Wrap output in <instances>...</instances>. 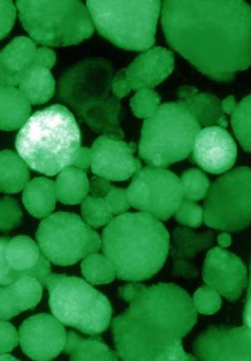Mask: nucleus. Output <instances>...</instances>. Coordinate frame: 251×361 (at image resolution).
I'll list each match as a JSON object with an SVG mask.
<instances>
[{
  "instance_id": "obj_17",
  "label": "nucleus",
  "mask_w": 251,
  "mask_h": 361,
  "mask_svg": "<svg viewBox=\"0 0 251 361\" xmlns=\"http://www.w3.org/2000/svg\"><path fill=\"white\" fill-rule=\"evenodd\" d=\"M174 69L173 52L161 47L143 51L134 60L126 75L131 90L153 89L169 78Z\"/></svg>"
},
{
  "instance_id": "obj_3",
  "label": "nucleus",
  "mask_w": 251,
  "mask_h": 361,
  "mask_svg": "<svg viewBox=\"0 0 251 361\" xmlns=\"http://www.w3.org/2000/svg\"><path fill=\"white\" fill-rule=\"evenodd\" d=\"M101 249L118 279L139 283L164 267L169 234L160 219L144 212L118 215L104 228Z\"/></svg>"
},
{
  "instance_id": "obj_4",
  "label": "nucleus",
  "mask_w": 251,
  "mask_h": 361,
  "mask_svg": "<svg viewBox=\"0 0 251 361\" xmlns=\"http://www.w3.org/2000/svg\"><path fill=\"white\" fill-rule=\"evenodd\" d=\"M114 68L103 57L79 61L61 75L57 97L98 133L122 140L121 100L112 94Z\"/></svg>"
},
{
  "instance_id": "obj_35",
  "label": "nucleus",
  "mask_w": 251,
  "mask_h": 361,
  "mask_svg": "<svg viewBox=\"0 0 251 361\" xmlns=\"http://www.w3.org/2000/svg\"><path fill=\"white\" fill-rule=\"evenodd\" d=\"M104 199L108 202L113 215L116 216L125 214L130 209L126 189L114 187Z\"/></svg>"
},
{
  "instance_id": "obj_6",
  "label": "nucleus",
  "mask_w": 251,
  "mask_h": 361,
  "mask_svg": "<svg viewBox=\"0 0 251 361\" xmlns=\"http://www.w3.org/2000/svg\"><path fill=\"white\" fill-rule=\"evenodd\" d=\"M16 7L23 28L44 47L78 45L94 33L89 10L80 0H18Z\"/></svg>"
},
{
  "instance_id": "obj_7",
  "label": "nucleus",
  "mask_w": 251,
  "mask_h": 361,
  "mask_svg": "<svg viewBox=\"0 0 251 361\" xmlns=\"http://www.w3.org/2000/svg\"><path fill=\"white\" fill-rule=\"evenodd\" d=\"M92 22L101 37L122 49L145 51L155 44L161 1L88 0Z\"/></svg>"
},
{
  "instance_id": "obj_31",
  "label": "nucleus",
  "mask_w": 251,
  "mask_h": 361,
  "mask_svg": "<svg viewBox=\"0 0 251 361\" xmlns=\"http://www.w3.org/2000/svg\"><path fill=\"white\" fill-rule=\"evenodd\" d=\"M184 200L196 202L208 195L210 180L207 176L199 169H189L181 176Z\"/></svg>"
},
{
  "instance_id": "obj_1",
  "label": "nucleus",
  "mask_w": 251,
  "mask_h": 361,
  "mask_svg": "<svg viewBox=\"0 0 251 361\" xmlns=\"http://www.w3.org/2000/svg\"><path fill=\"white\" fill-rule=\"evenodd\" d=\"M167 42L214 81L231 82L251 66V7L240 0L162 2Z\"/></svg>"
},
{
  "instance_id": "obj_33",
  "label": "nucleus",
  "mask_w": 251,
  "mask_h": 361,
  "mask_svg": "<svg viewBox=\"0 0 251 361\" xmlns=\"http://www.w3.org/2000/svg\"><path fill=\"white\" fill-rule=\"evenodd\" d=\"M22 211L18 202L10 197L1 200V231L8 233L21 222Z\"/></svg>"
},
{
  "instance_id": "obj_23",
  "label": "nucleus",
  "mask_w": 251,
  "mask_h": 361,
  "mask_svg": "<svg viewBox=\"0 0 251 361\" xmlns=\"http://www.w3.org/2000/svg\"><path fill=\"white\" fill-rule=\"evenodd\" d=\"M1 118L4 131L20 129L30 117L32 104L18 87H1Z\"/></svg>"
},
{
  "instance_id": "obj_16",
  "label": "nucleus",
  "mask_w": 251,
  "mask_h": 361,
  "mask_svg": "<svg viewBox=\"0 0 251 361\" xmlns=\"http://www.w3.org/2000/svg\"><path fill=\"white\" fill-rule=\"evenodd\" d=\"M191 155L193 162L207 173L222 174L235 165L237 147L224 128L205 127L198 134Z\"/></svg>"
},
{
  "instance_id": "obj_24",
  "label": "nucleus",
  "mask_w": 251,
  "mask_h": 361,
  "mask_svg": "<svg viewBox=\"0 0 251 361\" xmlns=\"http://www.w3.org/2000/svg\"><path fill=\"white\" fill-rule=\"evenodd\" d=\"M70 360H118L116 352L105 345L98 336L84 338L74 331L67 334L64 349Z\"/></svg>"
},
{
  "instance_id": "obj_41",
  "label": "nucleus",
  "mask_w": 251,
  "mask_h": 361,
  "mask_svg": "<svg viewBox=\"0 0 251 361\" xmlns=\"http://www.w3.org/2000/svg\"><path fill=\"white\" fill-rule=\"evenodd\" d=\"M92 151L91 148L81 147L75 156L72 164L70 166L76 169L86 171L91 166Z\"/></svg>"
},
{
  "instance_id": "obj_43",
  "label": "nucleus",
  "mask_w": 251,
  "mask_h": 361,
  "mask_svg": "<svg viewBox=\"0 0 251 361\" xmlns=\"http://www.w3.org/2000/svg\"><path fill=\"white\" fill-rule=\"evenodd\" d=\"M237 104L234 96L228 97V98L221 101L223 112L226 114H232L235 112Z\"/></svg>"
},
{
  "instance_id": "obj_40",
  "label": "nucleus",
  "mask_w": 251,
  "mask_h": 361,
  "mask_svg": "<svg viewBox=\"0 0 251 361\" xmlns=\"http://www.w3.org/2000/svg\"><path fill=\"white\" fill-rule=\"evenodd\" d=\"M114 188L110 180L101 177L92 178L90 180V195L95 197H105Z\"/></svg>"
},
{
  "instance_id": "obj_10",
  "label": "nucleus",
  "mask_w": 251,
  "mask_h": 361,
  "mask_svg": "<svg viewBox=\"0 0 251 361\" xmlns=\"http://www.w3.org/2000/svg\"><path fill=\"white\" fill-rule=\"evenodd\" d=\"M37 240L39 249L56 266L75 265L101 248V238L79 215L57 212L39 224Z\"/></svg>"
},
{
  "instance_id": "obj_30",
  "label": "nucleus",
  "mask_w": 251,
  "mask_h": 361,
  "mask_svg": "<svg viewBox=\"0 0 251 361\" xmlns=\"http://www.w3.org/2000/svg\"><path fill=\"white\" fill-rule=\"evenodd\" d=\"M84 220L91 228L107 226L114 219L111 208L104 197L87 196L82 202Z\"/></svg>"
},
{
  "instance_id": "obj_42",
  "label": "nucleus",
  "mask_w": 251,
  "mask_h": 361,
  "mask_svg": "<svg viewBox=\"0 0 251 361\" xmlns=\"http://www.w3.org/2000/svg\"><path fill=\"white\" fill-rule=\"evenodd\" d=\"M244 322L246 325V327H247L248 329H250V331L251 332V262L247 299H246L244 310Z\"/></svg>"
},
{
  "instance_id": "obj_37",
  "label": "nucleus",
  "mask_w": 251,
  "mask_h": 361,
  "mask_svg": "<svg viewBox=\"0 0 251 361\" xmlns=\"http://www.w3.org/2000/svg\"><path fill=\"white\" fill-rule=\"evenodd\" d=\"M1 39L11 32L16 20L17 7L11 0H1Z\"/></svg>"
},
{
  "instance_id": "obj_5",
  "label": "nucleus",
  "mask_w": 251,
  "mask_h": 361,
  "mask_svg": "<svg viewBox=\"0 0 251 361\" xmlns=\"http://www.w3.org/2000/svg\"><path fill=\"white\" fill-rule=\"evenodd\" d=\"M82 147V133L74 114L53 104L32 114L20 128L15 149L30 169L53 177L72 166Z\"/></svg>"
},
{
  "instance_id": "obj_26",
  "label": "nucleus",
  "mask_w": 251,
  "mask_h": 361,
  "mask_svg": "<svg viewBox=\"0 0 251 361\" xmlns=\"http://www.w3.org/2000/svg\"><path fill=\"white\" fill-rule=\"evenodd\" d=\"M18 89L33 105L49 101L56 92V81L50 69L32 67L24 74Z\"/></svg>"
},
{
  "instance_id": "obj_45",
  "label": "nucleus",
  "mask_w": 251,
  "mask_h": 361,
  "mask_svg": "<svg viewBox=\"0 0 251 361\" xmlns=\"http://www.w3.org/2000/svg\"><path fill=\"white\" fill-rule=\"evenodd\" d=\"M1 360H17L16 358L13 357L12 355H8L7 353H4L1 355V357H0Z\"/></svg>"
},
{
  "instance_id": "obj_14",
  "label": "nucleus",
  "mask_w": 251,
  "mask_h": 361,
  "mask_svg": "<svg viewBox=\"0 0 251 361\" xmlns=\"http://www.w3.org/2000/svg\"><path fill=\"white\" fill-rule=\"evenodd\" d=\"M64 325L54 315L30 317L19 330L22 351L34 360H54L64 351L67 343V333Z\"/></svg>"
},
{
  "instance_id": "obj_28",
  "label": "nucleus",
  "mask_w": 251,
  "mask_h": 361,
  "mask_svg": "<svg viewBox=\"0 0 251 361\" xmlns=\"http://www.w3.org/2000/svg\"><path fill=\"white\" fill-rule=\"evenodd\" d=\"M82 272L88 283L103 285L112 283L117 271L105 255L92 253L83 259Z\"/></svg>"
},
{
  "instance_id": "obj_32",
  "label": "nucleus",
  "mask_w": 251,
  "mask_h": 361,
  "mask_svg": "<svg viewBox=\"0 0 251 361\" xmlns=\"http://www.w3.org/2000/svg\"><path fill=\"white\" fill-rule=\"evenodd\" d=\"M160 96L153 89H142L131 99L130 106L136 117L146 120L160 108Z\"/></svg>"
},
{
  "instance_id": "obj_44",
  "label": "nucleus",
  "mask_w": 251,
  "mask_h": 361,
  "mask_svg": "<svg viewBox=\"0 0 251 361\" xmlns=\"http://www.w3.org/2000/svg\"><path fill=\"white\" fill-rule=\"evenodd\" d=\"M218 242L222 247H227L231 243V237L228 234H221L218 237Z\"/></svg>"
},
{
  "instance_id": "obj_29",
  "label": "nucleus",
  "mask_w": 251,
  "mask_h": 361,
  "mask_svg": "<svg viewBox=\"0 0 251 361\" xmlns=\"http://www.w3.org/2000/svg\"><path fill=\"white\" fill-rule=\"evenodd\" d=\"M231 125L241 147L251 152V94L237 104L232 114Z\"/></svg>"
},
{
  "instance_id": "obj_27",
  "label": "nucleus",
  "mask_w": 251,
  "mask_h": 361,
  "mask_svg": "<svg viewBox=\"0 0 251 361\" xmlns=\"http://www.w3.org/2000/svg\"><path fill=\"white\" fill-rule=\"evenodd\" d=\"M90 180L85 171L69 166L56 178L57 200L63 204H81L89 193Z\"/></svg>"
},
{
  "instance_id": "obj_34",
  "label": "nucleus",
  "mask_w": 251,
  "mask_h": 361,
  "mask_svg": "<svg viewBox=\"0 0 251 361\" xmlns=\"http://www.w3.org/2000/svg\"><path fill=\"white\" fill-rule=\"evenodd\" d=\"M175 218L180 224L191 228L201 226L204 211L193 202L184 200L175 214Z\"/></svg>"
},
{
  "instance_id": "obj_20",
  "label": "nucleus",
  "mask_w": 251,
  "mask_h": 361,
  "mask_svg": "<svg viewBox=\"0 0 251 361\" xmlns=\"http://www.w3.org/2000/svg\"><path fill=\"white\" fill-rule=\"evenodd\" d=\"M178 103L191 112L201 127H228L221 101L217 96L201 92L193 86H182L178 90Z\"/></svg>"
},
{
  "instance_id": "obj_13",
  "label": "nucleus",
  "mask_w": 251,
  "mask_h": 361,
  "mask_svg": "<svg viewBox=\"0 0 251 361\" xmlns=\"http://www.w3.org/2000/svg\"><path fill=\"white\" fill-rule=\"evenodd\" d=\"M0 259L1 286L10 285L24 276L35 277L43 283L51 274V262L29 236L1 238Z\"/></svg>"
},
{
  "instance_id": "obj_21",
  "label": "nucleus",
  "mask_w": 251,
  "mask_h": 361,
  "mask_svg": "<svg viewBox=\"0 0 251 361\" xmlns=\"http://www.w3.org/2000/svg\"><path fill=\"white\" fill-rule=\"evenodd\" d=\"M214 234L211 231L193 232L188 228H176L174 234V246L172 255L174 259V271L183 276H197L196 268L193 266V258L212 245Z\"/></svg>"
},
{
  "instance_id": "obj_12",
  "label": "nucleus",
  "mask_w": 251,
  "mask_h": 361,
  "mask_svg": "<svg viewBox=\"0 0 251 361\" xmlns=\"http://www.w3.org/2000/svg\"><path fill=\"white\" fill-rule=\"evenodd\" d=\"M127 195L131 207L160 220L173 216L184 201L181 180L160 167H143L134 176Z\"/></svg>"
},
{
  "instance_id": "obj_9",
  "label": "nucleus",
  "mask_w": 251,
  "mask_h": 361,
  "mask_svg": "<svg viewBox=\"0 0 251 361\" xmlns=\"http://www.w3.org/2000/svg\"><path fill=\"white\" fill-rule=\"evenodd\" d=\"M42 285L49 293L52 314L61 323L90 336H98L109 328L111 302L86 280L51 273Z\"/></svg>"
},
{
  "instance_id": "obj_22",
  "label": "nucleus",
  "mask_w": 251,
  "mask_h": 361,
  "mask_svg": "<svg viewBox=\"0 0 251 361\" xmlns=\"http://www.w3.org/2000/svg\"><path fill=\"white\" fill-rule=\"evenodd\" d=\"M25 209L37 219H46L55 210L56 183L46 178H35L26 185L22 195Z\"/></svg>"
},
{
  "instance_id": "obj_36",
  "label": "nucleus",
  "mask_w": 251,
  "mask_h": 361,
  "mask_svg": "<svg viewBox=\"0 0 251 361\" xmlns=\"http://www.w3.org/2000/svg\"><path fill=\"white\" fill-rule=\"evenodd\" d=\"M1 343H0V352L1 354L11 352L20 342L19 334L11 324L6 320H2L1 322Z\"/></svg>"
},
{
  "instance_id": "obj_15",
  "label": "nucleus",
  "mask_w": 251,
  "mask_h": 361,
  "mask_svg": "<svg viewBox=\"0 0 251 361\" xmlns=\"http://www.w3.org/2000/svg\"><path fill=\"white\" fill-rule=\"evenodd\" d=\"M91 151L92 173L108 180H126L143 169L142 162L135 157L134 142L101 135L92 144Z\"/></svg>"
},
{
  "instance_id": "obj_2",
  "label": "nucleus",
  "mask_w": 251,
  "mask_h": 361,
  "mask_svg": "<svg viewBox=\"0 0 251 361\" xmlns=\"http://www.w3.org/2000/svg\"><path fill=\"white\" fill-rule=\"evenodd\" d=\"M129 307L112 322L117 353L125 361L193 360L181 338L196 323L191 298L174 284L147 287L131 283L119 289Z\"/></svg>"
},
{
  "instance_id": "obj_25",
  "label": "nucleus",
  "mask_w": 251,
  "mask_h": 361,
  "mask_svg": "<svg viewBox=\"0 0 251 361\" xmlns=\"http://www.w3.org/2000/svg\"><path fill=\"white\" fill-rule=\"evenodd\" d=\"M30 167L11 149H4L0 155V190L14 195L25 189L30 183Z\"/></svg>"
},
{
  "instance_id": "obj_38",
  "label": "nucleus",
  "mask_w": 251,
  "mask_h": 361,
  "mask_svg": "<svg viewBox=\"0 0 251 361\" xmlns=\"http://www.w3.org/2000/svg\"><path fill=\"white\" fill-rule=\"evenodd\" d=\"M112 89L113 95L119 100L125 98L133 90L127 78L126 68L120 70L114 75Z\"/></svg>"
},
{
  "instance_id": "obj_39",
  "label": "nucleus",
  "mask_w": 251,
  "mask_h": 361,
  "mask_svg": "<svg viewBox=\"0 0 251 361\" xmlns=\"http://www.w3.org/2000/svg\"><path fill=\"white\" fill-rule=\"evenodd\" d=\"M56 61V55L55 51H53L49 47H44L38 48L32 67H39L51 70L54 67Z\"/></svg>"
},
{
  "instance_id": "obj_11",
  "label": "nucleus",
  "mask_w": 251,
  "mask_h": 361,
  "mask_svg": "<svg viewBox=\"0 0 251 361\" xmlns=\"http://www.w3.org/2000/svg\"><path fill=\"white\" fill-rule=\"evenodd\" d=\"M207 226L240 231L251 223V169L238 167L211 185L205 202Z\"/></svg>"
},
{
  "instance_id": "obj_19",
  "label": "nucleus",
  "mask_w": 251,
  "mask_h": 361,
  "mask_svg": "<svg viewBox=\"0 0 251 361\" xmlns=\"http://www.w3.org/2000/svg\"><path fill=\"white\" fill-rule=\"evenodd\" d=\"M44 286L37 279L24 276L0 289V318L8 320L22 312L34 310L41 302Z\"/></svg>"
},
{
  "instance_id": "obj_8",
  "label": "nucleus",
  "mask_w": 251,
  "mask_h": 361,
  "mask_svg": "<svg viewBox=\"0 0 251 361\" xmlns=\"http://www.w3.org/2000/svg\"><path fill=\"white\" fill-rule=\"evenodd\" d=\"M201 126L179 103L161 104L144 121L139 144V157L149 166L166 167L186 159Z\"/></svg>"
},
{
  "instance_id": "obj_18",
  "label": "nucleus",
  "mask_w": 251,
  "mask_h": 361,
  "mask_svg": "<svg viewBox=\"0 0 251 361\" xmlns=\"http://www.w3.org/2000/svg\"><path fill=\"white\" fill-rule=\"evenodd\" d=\"M38 48L32 39L19 37L8 44L0 54L1 87H17L24 74L32 68Z\"/></svg>"
}]
</instances>
